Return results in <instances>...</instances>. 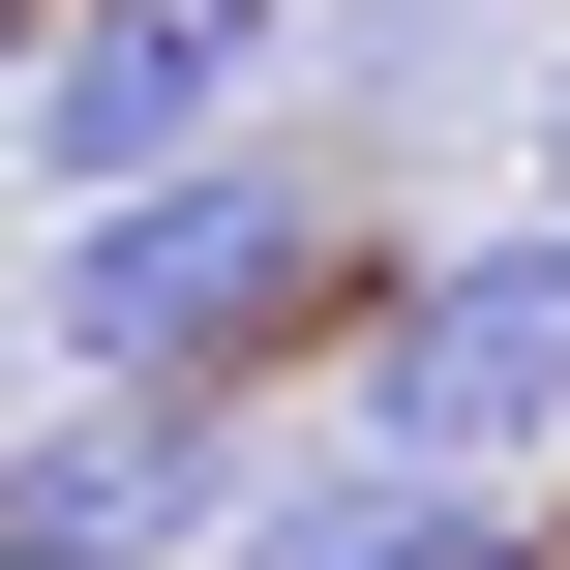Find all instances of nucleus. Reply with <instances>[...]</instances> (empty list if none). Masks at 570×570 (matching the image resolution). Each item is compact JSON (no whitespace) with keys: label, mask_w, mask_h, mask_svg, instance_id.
<instances>
[{"label":"nucleus","mask_w":570,"mask_h":570,"mask_svg":"<svg viewBox=\"0 0 570 570\" xmlns=\"http://www.w3.org/2000/svg\"><path fill=\"white\" fill-rule=\"evenodd\" d=\"M331 301H361V271H331V180H301L271 120L180 150V180H90V210L30 240V361H90V391H271Z\"/></svg>","instance_id":"1"},{"label":"nucleus","mask_w":570,"mask_h":570,"mask_svg":"<svg viewBox=\"0 0 570 570\" xmlns=\"http://www.w3.org/2000/svg\"><path fill=\"white\" fill-rule=\"evenodd\" d=\"M361 451H421V481H541L570 451V210H511V240L361 301Z\"/></svg>","instance_id":"2"},{"label":"nucleus","mask_w":570,"mask_h":570,"mask_svg":"<svg viewBox=\"0 0 570 570\" xmlns=\"http://www.w3.org/2000/svg\"><path fill=\"white\" fill-rule=\"evenodd\" d=\"M240 481H271L240 391H90V361H60V391L0 421V570H210Z\"/></svg>","instance_id":"3"},{"label":"nucleus","mask_w":570,"mask_h":570,"mask_svg":"<svg viewBox=\"0 0 570 570\" xmlns=\"http://www.w3.org/2000/svg\"><path fill=\"white\" fill-rule=\"evenodd\" d=\"M240 120H271V0H90V30L30 60V210L180 180V150H240Z\"/></svg>","instance_id":"4"},{"label":"nucleus","mask_w":570,"mask_h":570,"mask_svg":"<svg viewBox=\"0 0 570 570\" xmlns=\"http://www.w3.org/2000/svg\"><path fill=\"white\" fill-rule=\"evenodd\" d=\"M481 511H511V481H421V451H361V421H331V451H271V481H240V541H210V570H451Z\"/></svg>","instance_id":"5"},{"label":"nucleus","mask_w":570,"mask_h":570,"mask_svg":"<svg viewBox=\"0 0 570 570\" xmlns=\"http://www.w3.org/2000/svg\"><path fill=\"white\" fill-rule=\"evenodd\" d=\"M541 210H570V60H541Z\"/></svg>","instance_id":"6"}]
</instances>
